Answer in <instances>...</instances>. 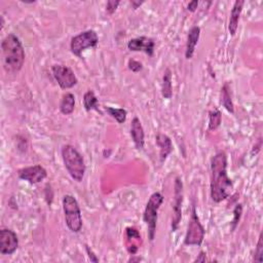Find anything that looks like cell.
Here are the masks:
<instances>
[{
    "label": "cell",
    "instance_id": "obj_2",
    "mask_svg": "<svg viewBox=\"0 0 263 263\" xmlns=\"http://www.w3.org/2000/svg\"><path fill=\"white\" fill-rule=\"evenodd\" d=\"M3 63L8 73H18L25 62V49L20 38L14 33L7 35L2 42Z\"/></svg>",
    "mask_w": 263,
    "mask_h": 263
},
{
    "label": "cell",
    "instance_id": "obj_30",
    "mask_svg": "<svg viewBox=\"0 0 263 263\" xmlns=\"http://www.w3.org/2000/svg\"><path fill=\"white\" fill-rule=\"evenodd\" d=\"M207 254L204 251H201L200 255L194 259L193 262H206L207 261Z\"/></svg>",
    "mask_w": 263,
    "mask_h": 263
},
{
    "label": "cell",
    "instance_id": "obj_15",
    "mask_svg": "<svg viewBox=\"0 0 263 263\" xmlns=\"http://www.w3.org/2000/svg\"><path fill=\"white\" fill-rule=\"evenodd\" d=\"M155 142L156 145L160 147V160L163 164L173 151V142L171 138L165 134H157L155 137Z\"/></svg>",
    "mask_w": 263,
    "mask_h": 263
},
{
    "label": "cell",
    "instance_id": "obj_24",
    "mask_svg": "<svg viewBox=\"0 0 263 263\" xmlns=\"http://www.w3.org/2000/svg\"><path fill=\"white\" fill-rule=\"evenodd\" d=\"M242 214H243V205L242 204H238L235 206L234 210H233V219L231 221V229L232 231L235 230L236 226H238L240 220H241V217H242Z\"/></svg>",
    "mask_w": 263,
    "mask_h": 263
},
{
    "label": "cell",
    "instance_id": "obj_16",
    "mask_svg": "<svg viewBox=\"0 0 263 263\" xmlns=\"http://www.w3.org/2000/svg\"><path fill=\"white\" fill-rule=\"evenodd\" d=\"M201 36V28L199 26H193L189 30L187 35V42H186V49H185V58L186 60H190L195 51V47L199 43Z\"/></svg>",
    "mask_w": 263,
    "mask_h": 263
},
{
    "label": "cell",
    "instance_id": "obj_29",
    "mask_svg": "<svg viewBox=\"0 0 263 263\" xmlns=\"http://www.w3.org/2000/svg\"><path fill=\"white\" fill-rule=\"evenodd\" d=\"M199 2L198 0H194V2H190L188 5H187V11L190 12V13H194L196 10H198V7H199Z\"/></svg>",
    "mask_w": 263,
    "mask_h": 263
},
{
    "label": "cell",
    "instance_id": "obj_18",
    "mask_svg": "<svg viewBox=\"0 0 263 263\" xmlns=\"http://www.w3.org/2000/svg\"><path fill=\"white\" fill-rule=\"evenodd\" d=\"M60 111L64 115H70L75 109V96L71 93H66L63 95L60 102Z\"/></svg>",
    "mask_w": 263,
    "mask_h": 263
},
{
    "label": "cell",
    "instance_id": "obj_31",
    "mask_svg": "<svg viewBox=\"0 0 263 263\" xmlns=\"http://www.w3.org/2000/svg\"><path fill=\"white\" fill-rule=\"evenodd\" d=\"M129 4L132 6V8H133L134 10H137L144 4V2H137V0H132Z\"/></svg>",
    "mask_w": 263,
    "mask_h": 263
},
{
    "label": "cell",
    "instance_id": "obj_14",
    "mask_svg": "<svg viewBox=\"0 0 263 263\" xmlns=\"http://www.w3.org/2000/svg\"><path fill=\"white\" fill-rule=\"evenodd\" d=\"M244 5H245L244 0H236L231 9L230 19H229V23H228V31L231 36H234L236 31H238L239 22H240V18H241L242 12H243Z\"/></svg>",
    "mask_w": 263,
    "mask_h": 263
},
{
    "label": "cell",
    "instance_id": "obj_19",
    "mask_svg": "<svg viewBox=\"0 0 263 263\" xmlns=\"http://www.w3.org/2000/svg\"><path fill=\"white\" fill-rule=\"evenodd\" d=\"M172 71L170 68H167L163 75L162 83V96L165 99H171L173 97V83H172Z\"/></svg>",
    "mask_w": 263,
    "mask_h": 263
},
{
    "label": "cell",
    "instance_id": "obj_27",
    "mask_svg": "<svg viewBox=\"0 0 263 263\" xmlns=\"http://www.w3.org/2000/svg\"><path fill=\"white\" fill-rule=\"evenodd\" d=\"M119 5H120V2H118V0H116V2H115V0H109V2H107V4H106L107 14L113 15L116 12Z\"/></svg>",
    "mask_w": 263,
    "mask_h": 263
},
{
    "label": "cell",
    "instance_id": "obj_8",
    "mask_svg": "<svg viewBox=\"0 0 263 263\" xmlns=\"http://www.w3.org/2000/svg\"><path fill=\"white\" fill-rule=\"evenodd\" d=\"M183 182L180 177L175 178L174 183V202H173V215L171 222L172 231H176L182 219V205H183Z\"/></svg>",
    "mask_w": 263,
    "mask_h": 263
},
{
    "label": "cell",
    "instance_id": "obj_28",
    "mask_svg": "<svg viewBox=\"0 0 263 263\" xmlns=\"http://www.w3.org/2000/svg\"><path fill=\"white\" fill-rule=\"evenodd\" d=\"M86 250H87V253H88V255H89V258H90V260H91L92 262H99L98 257L95 255V253L93 252V250L90 249V247L86 246Z\"/></svg>",
    "mask_w": 263,
    "mask_h": 263
},
{
    "label": "cell",
    "instance_id": "obj_21",
    "mask_svg": "<svg viewBox=\"0 0 263 263\" xmlns=\"http://www.w3.org/2000/svg\"><path fill=\"white\" fill-rule=\"evenodd\" d=\"M84 107L87 111H92V110H99V101L98 98L96 97L95 93L93 91H88L84 95Z\"/></svg>",
    "mask_w": 263,
    "mask_h": 263
},
{
    "label": "cell",
    "instance_id": "obj_32",
    "mask_svg": "<svg viewBox=\"0 0 263 263\" xmlns=\"http://www.w3.org/2000/svg\"><path fill=\"white\" fill-rule=\"evenodd\" d=\"M141 258L140 257H136V258H130L128 259V262H136V261H140Z\"/></svg>",
    "mask_w": 263,
    "mask_h": 263
},
{
    "label": "cell",
    "instance_id": "obj_23",
    "mask_svg": "<svg viewBox=\"0 0 263 263\" xmlns=\"http://www.w3.org/2000/svg\"><path fill=\"white\" fill-rule=\"evenodd\" d=\"M222 121V113L218 109H214L209 113V130L217 129Z\"/></svg>",
    "mask_w": 263,
    "mask_h": 263
},
{
    "label": "cell",
    "instance_id": "obj_10",
    "mask_svg": "<svg viewBox=\"0 0 263 263\" xmlns=\"http://www.w3.org/2000/svg\"><path fill=\"white\" fill-rule=\"evenodd\" d=\"M19 247L17 233L12 229L0 230V253L3 255H13Z\"/></svg>",
    "mask_w": 263,
    "mask_h": 263
},
{
    "label": "cell",
    "instance_id": "obj_3",
    "mask_svg": "<svg viewBox=\"0 0 263 263\" xmlns=\"http://www.w3.org/2000/svg\"><path fill=\"white\" fill-rule=\"evenodd\" d=\"M61 153L64 166L70 177L78 183L83 182L87 168L84 156L81 154V152L74 146L67 144L62 147Z\"/></svg>",
    "mask_w": 263,
    "mask_h": 263
},
{
    "label": "cell",
    "instance_id": "obj_4",
    "mask_svg": "<svg viewBox=\"0 0 263 263\" xmlns=\"http://www.w3.org/2000/svg\"><path fill=\"white\" fill-rule=\"evenodd\" d=\"M62 205L67 227L74 233L80 232L83 228V216L76 199L71 194H66L63 198Z\"/></svg>",
    "mask_w": 263,
    "mask_h": 263
},
{
    "label": "cell",
    "instance_id": "obj_25",
    "mask_svg": "<svg viewBox=\"0 0 263 263\" xmlns=\"http://www.w3.org/2000/svg\"><path fill=\"white\" fill-rule=\"evenodd\" d=\"M254 261L256 262H262L263 261V243H262V232L259 235L258 243L255 249L254 253Z\"/></svg>",
    "mask_w": 263,
    "mask_h": 263
},
{
    "label": "cell",
    "instance_id": "obj_5",
    "mask_svg": "<svg viewBox=\"0 0 263 263\" xmlns=\"http://www.w3.org/2000/svg\"><path fill=\"white\" fill-rule=\"evenodd\" d=\"M164 202V195L161 192H154L150 195L144 213H143V220L148 227V238L152 242L155 238L156 233V224H157V217H159V210Z\"/></svg>",
    "mask_w": 263,
    "mask_h": 263
},
{
    "label": "cell",
    "instance_id": "obj_1",
    "mask_svg": "<svg viewBox=\"0 0 263 263\" xmlns=\"http://www.w3.org/2000/svg\"><path fill=\"white\" fill-rule=\"evenodd\" d=\"M232 189V181L227 175V156L224 151H220L211 160V199L215 203H221L230 196Z\"/></svg>",
    "mask_w": 263,
    "mask_h": 263
},
{
    "label": "cell",
    "instance_id": "obj_9",
    "mask_svg": "<svg viewBox=\"0 0 263 263\" xmlns=\"http://www.w3.org/2000/svg\"><path fill=\"white\" fill-rule=\"evenodd\" d=\"M51 72L56 82L63 90H69L75 87L78 83L77 77L73 70L64 65H54L51 67Z\"/></svg>",
    "mask_w": 263,
    "mask_h": 263
},
{
    "label": "cell",
    "instance_id": "obj_7",
    "mask_svg": "<svg viewBox=\"0 0 263 263\" xmlns=\"http://www.w3.org/2000/svg\"><path fill=\"white\" fill-rule=\"evenodd\" d=\"M98 42H99V37L96 31L87 30L72 37L70 42V50L74 56L81 58L83 52L87 48L96 47Z\"/></svg>",
    "mask_w": 263,
    "mask_h": 263
},
{
    "label": "cell",
    "instance_id": "obj_22",
    "mask_svg": "<svg viewBox=\"0 0 263 263\" xmlns=\"http://www.w3.org/2000/svg\"><path fill=\"white\" fill-rule=\"evenodd\" d=\"M107 113L114 118L118 123H123L126 120L127 111L124 108H114V107H105Z\"/></svg>",
    "mask_w": 263,
    "mask_h": 263
},
{
    "label": "cell",
    "instance_id": "obj_13",
    "mask_svg": "<svg viewBox=\"0 0 263 263\" xmlns=\"http://www.w3.org/2000/svg\"><path fill=\"white\" fill-rule=\"evenodd\" d=\"M130 137L137 149H143L145 145V133L138 117H134L130 123Z\"/></svg>",
    "mask_w": 263,
    "mask_h": 263
},
{
    "label": "cell",
    "instance_id": "obj_17",
    "mask_svg": "<svg viewBox=\"0 0 263 263\" xmlns=\"http://www.w3.org/2000/svg\"><path fill=\"white\" fill-rule=\"evenodd\" d=\"M125 233H126V239H127V243H128L126 250L130 255H135L139 249L138 244H136L135 242L136 241L140 242L141 235L135 227H127L125 230Z\"/></svg>",
    "mask_w": 263,
    "mask_h": 263
},
{
    "label": "cell",
    "instance_id": "obj_26",
    "mask_svg": "<svg viewBox=\"0 0 263 263\" xmlns=\"http://www.w3.org/2000/svg\"><path fill=\"white\" fill-rule=\"evenodd\" d=\"M127 67H128V69H129L132 72H134V73H138V72H140V71L143 69L142 63L139 62V61H137V60H134V59L128 60Z\"/></svg>",
    "mask_w": 263,
    "mask_h": 263
},
{
    "label": "cell",
    "instance_id": "obj_11",
    "mask_svg": "<svg viewBox=\"0 0 263 263\" xmlns=\"http://www.w3.org/2000/svg\"><path fill=\"white\" fill-rule=\"evenodd\" d=\"M18 176L20 179L27 181L30 184H37L47 177V172L42 166L35 165L20 169L18 171Z\"/></svg>",
    "mask_w": 263,
    "mask_h": 263
},
{
    "label": "cell",
    "instance_id": "obj_20",
    "mask_svg": "<svg viewBox=\"0 0 263 263\" xmlns=\"http://www.w3.org/2000/svg\"><path fill=\"white\" fill-rule=\"evenodd\" d=\"M221 104L229 113H234V105L231 99L228 83H225L221 89Z\"/></svg>",
    "mask_w": 263,
    "mask_h": 263
},
{
    "label": "cell",
    "instance_id": "obj_6",
    "mask_svg": "<svg viewBox=\"0 0 263 263\" xmlns=\"http://www.w3.org/2000/svg\"><path fill=\"white\" fill-rule=\"evenodd\" d=\"M206 230L204 226L202 225L200 218L196 213L195 206L192 205L191 209V215L187 226V231L184 238V245L185 246H202L204 239H205Z\"/></svg>",
    "mask_w": 263,
    "mask_h": 263
},
{
    "label": "cell",
    "instance_id": "obj_12",
    "mask_svg": "<svg viewBox=\"0 0 263 263\" xmlns=\"http://www.w3.org/2000/svg\"><path fill=\"white\" fill-rule=\"evenodd\" d=\"M154 47H155L154 40L146 36L133 38L127 42V48L130 51H142L145 52V54L148 55L149 57L153 56Z\"/></svg>",
    "mask_w": 263,
    "mask_h": 263
}]
</instances>
